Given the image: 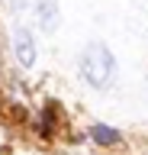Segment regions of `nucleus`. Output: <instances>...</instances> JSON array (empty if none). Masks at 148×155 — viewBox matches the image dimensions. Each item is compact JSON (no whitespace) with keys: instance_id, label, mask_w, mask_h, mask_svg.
<instances>
[{"instance_id":"obj_1","label":"nucleus","mask_w":148,"mask_h":155,"mask_svg":"<svg viewBox=\"0 0 148 155\" xmlns=\"http://www.w3.org/2000/svg\"><path fill=\"white\" fill-rule=\"evenodd\" d=\"M113 74H116V61L109 55V48L100 42H90L80 55V78L90 87H106L113 81Z\"/></svg>"},{"instance_id":"obj_3","label":"nucleus","mask_w":148,"mask_h":155,"mask_svg":"<svg viewBox=\"0 0 148 155\" xmlns=\"http://www.w3.org/2000/svg\"><path fill=\"white\" fill-rule=\"evenodd\" d=\"M36 13H39V23L45 32H55L61 23V13H58V0H36Z\"/></svg>"},{"instance_id":"obj_4","label":"nucleus","mask_w":148,"mask_h":155,"mask_svg":"<svg viewBox=\"0 0 148 155\" xmlns=\"http://www.w3.org/2000/svg\"><path fill=\"white\" fill-rule=\"evenodd\" d=\"M90 139H93V142H100V145H116V142H122V136H119L113 126H103V123L90 129Z\"/></svg>"},{"instance_id":"obj_2","label":"nucleus","mask_w":148,"mask_h":155,"mask_svg":"<svg viewBox=\"0 0 148 155\" xmlns=\"http://www.w3.org/2000/svg\"><path fill=\"white\" fill-rule=\"evenodd\" d=\"M13 48H16V58H20V65L29 68L36 61V42H32V32L26 26H20L13 32Z\"/></svg>"}]
</instances>
